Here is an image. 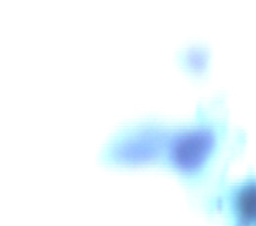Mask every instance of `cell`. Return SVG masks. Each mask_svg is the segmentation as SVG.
<instances>
[{
  "mask_svg": "<svg viewBox=\"0 0 256 226\" xmlns=\"http://www.w3.org/2000/svg\"><path fill=\"white\" fill-rule=\"evenodd\" d=\"M238 210L242 212L243 218L256 220V186L243 188L238 196Z\"/></svg>",
  "mask_w": 256,
  "mask_h": 226,
  "instance_id": "1",
  "label": "cell"
}]
</instances>
